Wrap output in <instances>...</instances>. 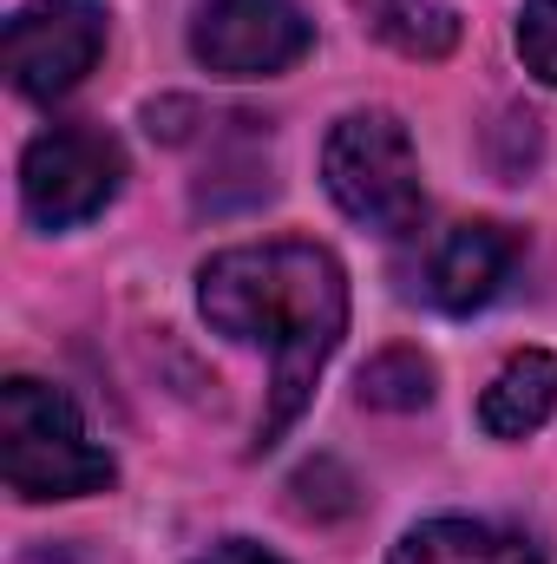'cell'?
<instances>
[{
    "label": "cell",
    "mask_w": 557,
    "mask_h": 564,
    "mask_svg": "<svg viewBox=\"0 0 557 564\" xmlns=\"http://www.w3.org/2000/svg\"><path fill=\"white\" fill-rule=\"evenodd\" d=\"M551 414H557V355H545V348L512 355L492 375V388L479 394V426L492 440H525V433H538Z\"/></svg>",
    "instance_id": "cell-8"
},
{
    "label": "cell",
    "mask_w": 557,
    "mask_h": 564,
    "mask_svg": "<svg viewBox=\"0 0 557 564\" xmlns=\"http://www.w3.org/2000/svg\"><path fill=\"white\" fill-rule=\"evenodd\" d=\"M512 263H518V237L505 224H485V217L479 224H452L439 237L433 263H426V295L446 315H472V308H485L505 289Z\"/></svg>",
    "instance_id": "cell-7"
},
{
    "label": "cell",
    "mask_w": 557,
    "mask_h": 564,
    "mask_svg": "<svg viewBox=\"0 0 557 564\" xmlns=\"http://www.w3.org/2000/svg\"><path fill=\"white\" fill-rule=\"evenodd\" d=\"M106 53V13L92 0H40L7 20V79L20 99H66Z\"/></svg>",
    "instance_id": "cell-5"
},
{
    "label": "cell",
    "mask_w": 557,
    "mask_h": 564,
    "mask_svg": "<svg viewBox=\"0 0 557 564\" xmlns=\"http://www.w3.org/2000/svg\"><path fill=\"white\" fill-rule=\"evenodd\" d=\"M197 564H282V558L263 552V545H250V539H223V545H210Z\"/></svg>",
    "instance_id": "cell-14"
},
{
    "label": "cell",
    "mask_w": 557,
    "mask_h": 564,
    "mask_svg": "<svg viewBox=\"0 0 557 564\" xmlns=\"http://www.w3.org/2000/svg\"><path fill=\"white\" fill-rule=\"evenodd\" d=\"M433 401V361L419 348H381L368 368H361V408H381V414H414Z\"/></svg>",
    "instance_id": "cell-11"
},
{
    "label": "cell",
    "mask_w": 557,
    "mask_h": 564,
    "mask_svg": "<svg viewBox=\"0 0 557 564\" xmlns=\"http://www.w3.org/2000/svg\"><path fill=\"white\" fill-rule=\"evenodd\" d=\"M0 473L20 499H86L119 479L79 408L33 375H13L0 388Z\"/></svg>",
    "instance_id": "cell-2"
},
{
    "label": "cell",
    "mask_w": 557,
    "mask_h": 564,
    "mask_svg": "<svg viewBox=\"0 0 557 564\" xmlns=\"http://www.w3.org/2000/svg\"><path fill=\"white\" fill-rule=\"evenodd\" d=\"M387 564H545L532 539L485 525V519H426L414 525Z\"/></svg>",
    "instance_id": "cell-9"
},
{
    "label": "cell",
    "mask_w": 557,
    "mask_h": 564,
    "mask_svg": "<svg viewBox=\"0 0 557 564\" xmlns=\"http://www.w3.org/2000/svg\"><path fill=\"white\" fill-rule=\"evenodd\" d=\"M197 308L217 335L243 348H270V408L256 421V453L276 446L315 401L321 368L348 335V276L321 243L276 237L217 250L197 270Z\"/></svg>",
    "instance_id": "cell-1"
},
{
    "label": "cell",
    "mask_w": 557,
    "mask_h": 564,
    "mask_svg": "<svg viewBox=\"0 0 557 564\" xmlns=\"http://www.w3.org/2000/svg\"><path fill=\"white\" fill-rule=\"evenodd\" d=\"M518 59L532 79L557 86V0H525L518 7Z\"/></svg>",
    "instance_id": "cell-13"
},
{
    "label": "cell",
    "mask_w": 557,
    "mask_h": 564,
    "mask_svg": "<svg viewBox=\"0 0 557 564\" xmlns=\"http://www.w3.org/2000/svg\"><path fill=\"white\" fill-rule=\"evenodd\" d=\"M26 564H73V558H26Z\"/></svg>",
    "instance_id": "cell-15"
},
{
    "label": "cell",
    "mask_w": 557,
    "mask_h": 564,
    "mask_svg": "<svg viewBox=\"0 0 557 564\" xmlns=\"http://www.w3.org/2000/svg\"><path fill=\"white\" fill-rule=\"evenodd\" d=\"M361 20L381 46L407 59H446L459 46V13L446 0H361Z\"/></svg>",
    "instance_id": "cell-10"
},
{
    "label": "cell",
    "mask_w": 557,
    "mask_h": 564,
    "mask_svg": "<svg viewBox=\"0 0 557 564\" xmlns=\"http://www.w3.org/2000/svg\"><path fill=\"white\" fill-rule=\"evenodd\" d=\"M315 46V26L288 0H204L190 20V53L217 79H270Z\"/></svg>",
    "instance_id": "cell-6"
},
{
    "label": "cell",
    "mask_w": 557,
    "mask_h": 564,
    "mask_svg": "<svg viewBox=\"0 0 557 564\" xmlns=\"http://www.w3.org/2000/svg\"><path fill=\"white\" fill-rule=\"evenodd\" d=\"M321 184L374 237H407L426 217V184H419V151L394 112H348L321 144Z\"/></svg>",
    "instance_id": "cell-3"
},
{
    "label": "cell",
    "mask_w": 557,
    "mask_h": 564,
    "mask_svg": "<svg viewBox=\"0 0 557 564\" xmlns=\"http://www.w3.org/2000/svg\"><path fill=\"white\" fill-rule=\"evenodd\" d=\"M125 151L99 126H53L20 158V204L40 230H73L119 197Z\"/></svg>",
    "instance_id": "cell-4"
},
{
    "label": "cell",
    "mask_w": 557,
    "mask_h": 564,
    "mask_svg": "<svg viewBox=\"0 0 557 564\" xmlns=\"http://www.w3.org/2000/svg\"><path fill=\"white\" fill-rule=\"evenodd\" d=\"M288 506L302 519H341V512H354V479L335 459H315V466H302L288 479Z\"/></svg>",
    "instance_id": "cell-12"
}]
</instances>
